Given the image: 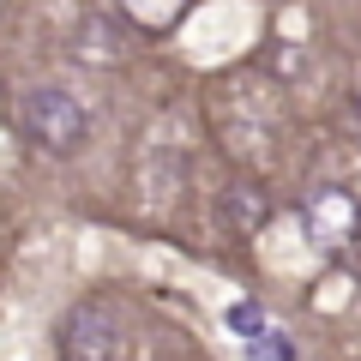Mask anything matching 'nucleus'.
Listing matches in <instances>:
<instances>
[{
    "mask_svg": "<svg viewBox=\"0 0 361 361\" xmlns=\"http://www.w3.org/2000/svg\"><path fill=\"white\" fill-rule=\"evenodd\" d=\"M18 133L49 157H73L90 139V115L66 85H30L18 97Z\"/></svg>",
    "mask_w": 361,
    "mask_h": 361,
    "instance_id": "f257e3e1",
    "label": "nucleus"
},
{
    "mask_svg": "<svg viewBox=\"0 0 361 361\" xmlns=\"http://www.w3.org/2000/svg\"><path fill=\"white\" fill-rule=\"evenodd\" d=\"M54 343H61V355H73V361H115V355H127V331H121L115 307H103V301L66 307Z\"/></svg>",
    "mask_w": 361,
    "mask_h": 361,
    "instance_id": "f03ea898",
    "label": "nucleus"
},
{
    "mask_svg": "<svg viewBox=\"0 0 361 361\" xmlns=\"http://www.w3.org/2000/svg\"><path fill=\"white\" fill-rule=\"evenodd\" d=\"M301 223H307V235L319 247H349L361 235V205L343 187H319V193L307 199V211H301Z\"/></svg>",
    "mask_w": 361,
    "mask_h": 361,
    "instance_id": "7ed1b4c3",
    "label": "nucleus"
},
{
    "mask_svg": "<svg viewBox=\"0 0 361 361\" xmlns=\"http://www.w3.org/2000/svg\"><path fill=\"white\" fill-rule=\"evenodd\" d=\"M223 325H229V331L241 337L253 355H295V343H289V337H277V319H271L259 301H235V307L223 313Z\"/></svg>",
    "mask_w": 361,
    "mask_h": 361,
    "instance_id": "20e7f679",
    "label": "nucleus"
},
{
    "mask_svg": "<svg viewBox=\"0 0 361 361\" xmlns=\"http://www.w3.org/2000/svg\"><path fill=\"white\" fill-rule=\"evenodd\" d=\"M121 13H127V25L151 30V37H169V30L180 25V18L193 13V0H115Z\"/></svg>",
    "mask_w": 361,
    "mask_h": 361,
    "instance_id": "39448f33",
    "label": "nucleus"
},
{
    "mask_svg": "<svg viewBox=\"0 0 361 361\" xmlns=\"http://www.w3.org/2000/svg\"><path fill=\"white\" fill-rule=\"evenodd\" d=\"M73 54H78V61H90V66H115L121 61V30H109V18H90V25L78 30Z\"/></svg>",
    "mask_w": 361,
    "mask_h": 361,
    "instance_id": "423d86ee",
    "label": "nucleus"
},
{
    "mask_svg": "<svg viewBox=\"0 0 361 361\" xmlns=\"http://www.w3.org/2000/svg\"><path fill=\"white\" fill-rule=\"evenodd\" d=\"M355 115H361V109H355Z\"/></svg>",
    "mask_w": 361,
    "mask_h": 361,
    "instance_id": "0eeeda50",
    "label": "nucleus"
}]
</instances>
